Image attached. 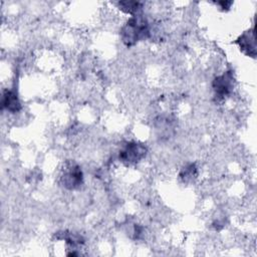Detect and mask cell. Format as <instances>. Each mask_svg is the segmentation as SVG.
Instances as JSON below:
<instances>
[{"instance_id": "obj_1", "label": "cell", "mask_w": 257, "mask_h": 257, "mask_svg": "<svg viewBox=\"0 0 257 257\" xmlns=\"http://www.w3.org/2000/svg\"><path fill=\"white\" fill-rule=\"evenodd\" d=\"M149 34V23L142 16H134L128 19L120 31L122 42L126 46H132L140 40L147 39Z\"/></svg>"}, {"instance_id": "obj_2", "label": "cell", "mask_w": 257, "mask_h": 257, "mask_svg": "<svg viewBox=\"0 0 257 257\" xmlns=\"http://www.w3.org/2000/svg\"><path fill=\"white\" fill-rule=\"evenodd\" d=\"M146 153L147 149L145 146L138 143H130L119 153V159L123 163L134 164L142 160L146 156Z\"/></svg>"}, {"instance_id": "obj_3", "label": "cell", "mask_w": 257, "mask_h": 257, "mask_svg": "<svg viewBox=\"0 0 257 257\" xmlns=\"http://www.w3.org/2000/svg\"><path fill=\"white\" fill-rule=\"evenodd\" d=\"M82 172L80 168L74 164L68 165L63 172L61 177L62 184L65 188L72 190L78 188L82 184Z\"/></svg>"}, {"instance_id": "obj_4", "label": "cell", "mask_w": 257, "mask_h": 257, "mask_svg": "<svg viewBox=\"0 0 257 257\" xmlns=\"http://www.w3.org/2000/svg\"><path fill=\"white\" fill-rule=\"evenodd\" d=\"M236 43L239 45L240 50L247 56L255 57L256 55V43H255V30L252 28L244 32L237 40Z\"/></svg>"}, {"instance_id": "obj_5", "label": "cell", "mask_w": 257, "mask_h": 257, "mask_svg": "<svg viewBox=\"0 0 257 257\" xmlns=\"http://www.w3.org/2000/svg\"><path fill=\"white\" fill-rule=\"evenodd\" d=\"M233 87V75L231 71H227L224 74L216 77L213 81V88L216 95L224 97L228 95Z\"/></svg>"}, {"instance_id": "obj_6", "label": "cell", "mask_w": 257, "mask_h": 257, "mask_svg": "<svg viewBox=\"0 0 257 257\" xmlns=\"http://www.w3.org/2000/svg\"><path fill=\"white\" fill-rule=\"evenodd\" d=\"M1 104L3 108H6L11 112H17L21 108V104L17 97V94L12 90H5L3 92Z\"/></svg>"}, {"instance_id": "obj_7", "label": "cell", "mask_w": 257, "mask_h": 257, "mask_svg": "<svg viewBox=\"0 0 257 257\" xmlns=\"http://www.w3.org/2000/svg\"><path fill=\"white\" fill-rule=\"evenodd\" d=\"M118 6H119V9H121L123 12L135 14L141 9L142 3L137 1H120L118 2Z\"/></svg>"}]
</instances>
